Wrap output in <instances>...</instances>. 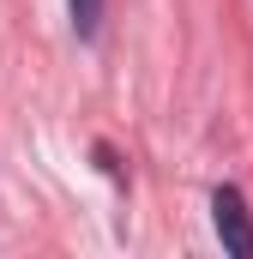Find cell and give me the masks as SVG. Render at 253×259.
Wrapping results in <instances>:
<instances>
[{
  "mask_svg": "<svg viewBox=\"0 0 253 259\" xmlns=\"http://www.w3.org/2000/svg\"><path fill=\"white\" fill-rule=\"evenodd\" d=\"M211 217H217L223 247H229L235 259H253V217H247V205H241V193H235V187H217V199H211Z\"/></svg>",
  "mask_w": 253,
  "mask_h": 259,
  "instance_id": "cell-1",
  "label": "cell"
},
{
  "mask_svg": "<svg viewBox=\"0 0 253 259\" xmlns=\"http://www.w3.org/2000/svg\"><path fill=\"white\" fill-rule=\"evenodd\" d=\"M97 24H103V0H72V30L97 36Z\"/></svg>",
  "mask_w": 253,
  "mask_h": 259,
  "instance_id": "cell-2",
  "label": "cell"
}]
</instances>
